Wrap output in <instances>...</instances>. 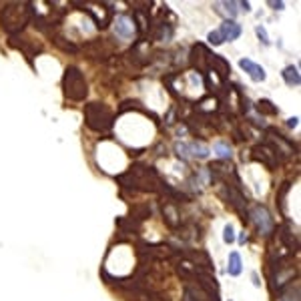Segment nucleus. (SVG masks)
Instances as JSON below:
<instances>
[{"instance_id":"bb28decb","label":"nucleus","mask_w":301,"mask_h":301,"mask_svg":"<svg viewBox=\"0 0 301 301\" xmlns=\"http://www.w3.org/2000/svg\"><path fill=\"white\" fill-rule=\"evenodd\" d=\"M287 127L295 129V127H297V118H295V116H293V118H289V121H287Z\"/></svg>"},{"instance_id":"2eb2a0df","label":"nucleus","mask_w":301,"mask_h":301,"mask_svg":"<svg viewBox=\"0 0 301 301\" xmlns=\"http://www.w3.org/2000/svg\"><path fill=\"white\" fill-rule=\"evenodd\" d=\"M187 155H189V157H197V159H207L209 149L205 147V145H201V143L193 141V143H189V145H187Z\"/></svg>"},{"instance_id":"f257e3e1","label":"nucleus","mask_w":301,"mask_h":301,"mask_svg":"<svg viewBox=\"0 0 301 301\" xmlns=\"http://www.w3.org/2000/svg\"><path fill=\"white\" fill-rule=\"evenodd\" d=\"M116 181L125 189L143 191V193H159L165 183L153 167H145V165H133L127 173L118 175Z\"/></svg>"},{"instance_id":"9d476101","label":"nucleus","mask_w":301,"mask_h":301,"mask_svg":"<svg viewBox=\"0 0 301 301\" xmlns=\"http://www.w3.org/2000/svg\"><path fill=\"white\" fill-rule=\"evenodd\" d=\"M209 52L207 47L205 45H195V47L191 48V63L197 67L199 70H207V58H209Z\"/></svg>"},{"instance_id":"aec40b11","label":"nucleus","mask_w":301,"mask_h":301,"mask_svg":"<svg viewBox=\"0 0 301 301\" xmlns=\"http://www.w3.org/2000/svg\"><path fill=\"white\" fill-rule=\"evenodd\" d=\"M147 217H151V207L149 205H135L133 211H131V219H135L139 223Z\"/></svg>"},{"instance_id":"423d86ee","label":"nucleus","mask_w":301,"mask_h":301,"mask_svg":"<svg viewBox=\"0 0 301 301\" xmlns=\"http://www.w3.org/2000/svg\"><path fill=\"white\" fill-rule=\"evenodd\" d=\"M247 215H249V221H253L255 227H257V231L261 233V235L267 237V235L273 233V229H275L273 217H271V213L263 207V205H255Z\"/></svg>"},{"instance_id":"ddd939ff","label":"nucleus","mask_w":301,"mask_h":301,"mask_svg":"<svg viewBox=\"0 0 301 301\" xmlns=\"http://www.w3.org/2000/svg\"><path fill=\"white\" fill-rule=\"evenodd\" d=\"M219 32H221L223 41H237L241 36V26L237 23H233V21H225V23L221 24Z\"/></svg>"},{"instance_id":"a878e982","label":"nucleus","mask_w":301,"mask_h":301,"mask_svg":"<svg viewBox=\"0 0 301 301\" xmlns=\"http://www.w3.org/2000/svg\"><path fill=\"white\" fill-rule=\"evenodd\" d=\"M223 241H225V243H233V241H235L233 225H225V229H223Z\"/></svg>"},{"instance_id":"0eeeda50","label":"nucleus","mask_w":301,"mask_h":301,"mask_svg":"<svg viewBox=\"0 0 301 301\" xmlns=\"http://www.w3.org/2000/svg\"><path fill=\"white\" fill-rule=\"evenodd\" d=\"M207 70H211V72H217V74H219V81H223V83H225V78H229L231 65H229L223 56H219V54H209Z\"/></svg>"},{"instance_id":"6e6552de","label":"nucleus","mask_w":301,"mask_h":301,"mask_svg":"<svg viewBox=\"0 0 301 301\" xmlns=\"http://www.w3.org/2000/svg\"><path fill=\"white\" fill-rule=\"evenodd\" d=\"M10 47L18 48L21 52H23L24 56L28 58V61H32V56H36L38 52H43V47H36V45H32V41L30 38H18V36H10Z\"/></svg>"},{"instance_id":"c85d7f7f","label":"nucleus","mask_w":301,"mask_h":301,"mask_svg":"<svg viewBox=\"0 0 301 301\" xmlns=\"http://www.w3.org/2000/svg\"><path fill=\"white\" fill-rule=\"evenodd\" d=\"M251 279H253L255 287H259V285H261V281H259V277H257V273H253V275H251Z\"/></svg>"},{"instance_id":"1a4fd4ad","label":"nucleus","mask_w":301,"mask_h":301,"mask_svg":"<svg viewBox=\"0 0 301 301\" xmlns=\"http://www.w3.org/2000/svg\"><path fill=\"white\" fill-rule=\"evenodd\" d=\"M135 30H137V28H135V23H133L131 16H118V18H116V24H115L116 36L129 41V38H133Z\"/></svg>"},{"instance_id":"f3484780","label":"nucleus","mask_w":301,"mask_h":301,"mask_svg":"<svg viewBox=\"0 0 301 301\" xmlns=\"http://www.w3.org/2000/svg\"><path fill=\"white\" fill-rule=\"evenodd\" d=\"M116 227L123 233H137L141 229V223L131 217H121V219H116Z\"/></svg>"},{"instance_id":"5701e85b","label":"nucleus","mask_w":301,"mask_h":301,"mask_svg":"<svg viewBox=\"0 0 301 301\" xmlns=\"http://www.w3.org/2000/svg\"><path fill=\"white\" fill-rule=\"evenodd\" d=\"M207 41H209V45H215V47H219V45H223V43H225L219 30H215V32H209Z\"/></svg>"},{"instance_id":"f8f14e48","label":"nucleus","mask_w":301,"mask_h":301,"mask_svg":"<svg viewBox=\"0 0 301 301\" xmlns=\"http://www.w3.org/2000/svg\"><path fill=\"white\" fill-rule=\"evenodd\" d=\"M279 239H281V243L285 245V249H287L289 253L297 251V247H299V243H297V235H293V231L289 229V225H283V227L279 229Z\"/></svg>"},{"instance_id":"412c9836","label":"nucleus","mask_w":301,"mask_h":301,"mask_svg":"<svg viewBox=\"0 0 301 301\" xmlns=\"http://www.w3.org/2000/svg\"><path fill=\"white\" fill-rule=\"evenodd\" d=\"M257 111L261 113V115H277V107L271 103V101H267V98H263V101H259L257 103Z\"/></svg>"},{"instance_id":"39448f33","label":"nucleus","mask_w":301,"mask_h":301,"mask_svg":"<svg viewBox=\"0 0 301 301\" xmlns=\"http://www.w3.org/2000/svg\"><path fill=\"white\" fill-rule=\"evenodd\" d=\"M253 161L261 163V165H265L269 169H275L277 165L283 163V159H281V153L277 151L275 145L263 143V145H257L253 149Z\"/></svg>"},{"instance_id":"b1692460","label":"nucleus","mask_w":301,"mask_h":301,"mask_svg":"<svg viewBox=\"0 0 301 301\" xmlns=\"http://www.w3.org/2000/svg\"><path fill=\"white\" fill-rule=\"evenodd\" d=\"M287 191H289V183H283V187H281V191H279V195H277L281 213H285V195H287Z\"/></svg>"},{"instance_id":"4be33fe9","label":"nucleus","mask_w":301,"mask_h":301,"mask_svg":"<svg viewBox=\"0 0 301 301\" xmlns=\"http://www.w3.org/2000/svg\"><path fill=\"white\" fill-rule=\"evenodd\" d=\"M215 153L221 157V159H231V147L227 145V143H223V141H219V143H215Z\"/></svg>"},{"instance_id":"393cba45","label":"nucleus","mask_w":301,"mask_h":301,"mask_svg":"<svg viewBox=\"0 0 301 301\" xmlns=\"http://www.w3.org/2000/svg\"><path fill=\"white\" fill-rule=\"evenodd\" d=\"M255 32H257L259 41H261L265 47H269V43H271V41H269V36H267V30H265L263 26H257V28H255Z\"/></svg>"},{"instance_id":"f03ea898","label":"nucleus","mask_w":301,"mask_h":301,"mask_svg":"<svg viewBox=\"0 0 301 301\" xmlns=\"http://www.w3.org/2000/svg\"><path fill=\"white\" fill-rule=\"evenodd\" d=\"M34 18V8H32V2H14V4H8L4 10H2V16H0V24L2 28L10 34V36H16L21 30H24V26Z\"/></svg>"},{"instance_id":"7ed1b4c3","label":"nucleus","mask_w":301,"mask_h":301,"mask_svg":"<svg viewBox=\"0 0 301 301\" xmlns=\"http://www.w3.org/2000/svg\"><path fill=\"white\" fill-rule=\"evenodd\" d=\"M63 91L65 96L72 103H83L89 94V85L85 81V74L78 67H67L63 74Z\"/></svg>"},{"instance_id":"4468645a","label":"nucleus","mask_w":301,"mask_h":301,"mask_svg":"<svg viewBox=\"0 0 301 301\" xmlns=\"http://www.w3.org/2000/svg\"><path fill=\"white\" fill-rule=\"evenodd\" d=\"M163 219H165V223L171 227V229H177L179 227V223H181V219H179V213H177V209L173 207L171 203H167V205H163Z\"/></svg>"},{"instance_id":"20e7f679","label":"nucleus","mask_w":301,"mask_h":301,"mask_svg":"<svg viewBox=\"0 0 301 301\" xmlns=\"http://www.w3.org/2000/svg\"><path fill=\"white\" fill-rule=\"evenodd\" d=\"M85 123L91 131L107 133L115 125V115L105 103H89L85 107Z\"/></svg>"},{"instance_id":"a211bd4d","label":"nucleus","mask_w":301,"mask_h":301,"mask_svg":"<svg viewBox=\"0 0 301 301\" xmlns=\"http://www.w3.org/2000/svg\"><path fill=\"white\" fill-rule=\"evenodd\" d=\"M301 291H299V283H289L287 285V289L285 291H281V297H279V301H301L299 299Z\"/></svg>"},{"instance_id":"6ab92c4d","label":"nucleus","mask_w":301,"mask_h":301,"mask_svg":"<svg viewBox=\"0 0 301 301\" xmlns=\"http://www.w3.org/2000/svg\"><path fill=\"white\" fill-rule=\"evenodd\" d=\"M241 269H243V265H241V255L237 253V251H233L229 255V265H227V273L233 275V277H237L239 273H241Z\"/></svg>"},{"instance_id":"9b49d317","label":"nucleus","mask_w":301,"mask_h":301,"mask_svg":"<svg viewBox=\"0 0 301 301\" xmlns=\"http://www.w3.org/2000/svg\"><path fill=\"white\" fill-rule=\"evenodd\" d=\"M239 67L245 70L255 83H261V81H265V76H267V74H265V69H263L261 65L253 63V61H249V58H241V61H239Z\"/></svg>"},{"instance_id":"cd10ccee","label":"nucleus","mask_w":301,"mask_h":301,"mask_svg":"<svg viewBox=\"0 0 301 301\" xmlns=\"http://www.w3.org/2000/svg\"><path fill=\"white\" fill-rule=\"evenodd\" d=\"M269 6H273L275 10H283V2H269Z\"/></svg>"},{"instance_id":"dca6fc26","label":"nucleus","mask_w":301,"mask_h":301,"mask_svg":"<svg viewBox=\"0 0 301 301\" xmlns=\"http://www.w3.org/2000/svg\"><path fill=\"white\" fill-rule=\"evenodd\" d=\"M283 81L289 85V87H299V83H301V76H299V70L295 69L293 65H289V67H285L283 69Z\"/></svg>"}]
</instances>
